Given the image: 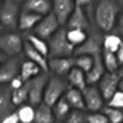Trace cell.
I'll list each match as a JSON object with an SVG mask.
<instances>
[{
  "mask_svg": "<svg viewBox=\"0 0 123 123\" xmlns=\"http://www.w3.org/2000/svg\"><path fill=\"white\" fill-rule=\"evenodd\" d=\"M120 8L115 0H99L98 2L94 18L98 28L105 33H109L117 24Z\"/></svg>",
  "mask_w": 123,
  "mask_h": 123,
  "instance_id": "cell-1",
  "label": "cell"
},
{
  "mask_svg": "<svg viewBox=\"0 0 123 123\" xmlns=\"http://www.w3.org/2000/svg\"><path fill=\"white\" fill-rule=\"evenodd\" d=\"M49 55L48 58L72 57L75 54V46L70 43L67 38V30L60 28L48 39Z\"/></svg>",
  "mask_w": 123,
  "mask_h": 123,
  "instance_id": "cell-2",
  "label": "cell"
},
{
  "mask_svg": "<svg viewBox=\"0 0 123 123\" xmlns=\"http://www.w3.org/2000/svg\"><path fill=\"white\" fill-rule=\"evenodd\" d=\"M69 88L70 85L67 79L65 80L64 77L52 74L50 77H48L45 86L43 102L50 106H53L61 98L65 96Z\"/></svg>",
  "mask_w": 123,
  "mask_h": 123,
  "instance_id": "cell-3",
  "label": "cell"
},
{
  "mask_svg": "<svg viewBox=\"0 0 123 123\" xmlns=\"http://www.w3.org/2000/svg\"><path fill=\"white\" fill-rule=\"evenodd\" d=\"M25 40L18 33H7L0 37V50L8 57L18 56L24 50Z\"/></svg>",
  "mask_w": 123,
  "mask_h": 123,
  "instance_id": "cell-4",
  "label": "cell"
},
{
  "mask_svg": "<svg viewBox=\"0 0 123 123\" xmlns=\"http://www.w3.org/2000/svg\"><path fill=\"white\" fill-rule=\"evenodd\" d=\"M20 15L19 5L16 0H3L0 9V22L2 26L8 29L18 28Z\"/></svg>",
  "mask_w": 123,
  "mask_h": 123,
  "instance_id": "cell-5",
  "label": "cell"
},
{
  "mask_svg": "<svg viewBox=\"0 0 123 123\" xmlns=\"http://www.w3.org/2000/svg\"><path fill=\"white\" fill-rule=\"evenodd\" d=\"M47 73L40 74L29 81V104L37 107L43 102L44 90L48 80Z\"/></svg>",
  "mask_w": 123,
  "mask_h": 123,
  "instance_id": "cell-6",
  "label": "cell"
},
{
  "mask_svg": "<svg viewBox=\"0 0 123 123\" xmlns=\"http://www.w3.org/2000/svg\"><path fill=\"white\" fill-rule=\"evenodd\" d=\"M102 50H104V37L95 33L89 35L85 42L75 48L74 56L83 54L96 56L101 54Z\"/></svg>",
  "mask_w": 123,
  "mask_h": 123,
  "instance_id": "cell-7",
  "label": "cell"
},
{
  "mask_svg": "<svg viewBox=\"0 0 123 123\" xmlns=\"http://www.w3.org/2000/svg\"><path fill=\"white\" fill-rule=\"evenodd\" d=\"M61 24L59 23L56 16L50 12L49 14L43 16L37 27L33 30L34 34L43 39H49L57 31L60 29Z\"/></svg>",
  "mask_w": 123,
  "mask_h": 123,
  "instance_id": "cell-8",
  "label": "cell"
},
{
  "mask_svg": "<svg viewBox=\"0 0 123 123\" xmlns=\"http://www.w3.org/2000/svg\"><path fill=\"white\" fill-rule=\"evenodd\" d=\"M86 109L90 112L101 111L106 101L97 85H88L83 90Z\"/></svg>",
  "mask_w": 123,
  "mask_h": 123,
  "instance_id": "cell-9",
  "label": "cell"
},
{
  "mask_svg": "<svg viewBox=\"0 0 123 123\" xmlns=\"http://www.w3.org/2000/svg\"><path fill=\"white\" fill-rule=\"evenodd\" d=\"M23 61L19 55L9 57L0 67V83L1 85H7L14 78L20 75Z\"/></svg>",
  "mask_w": 123,
  "mask_h": 123,
  "instance_id": "cell-10",
  "label": "cell"
},
{
  "mask_svg": "<svg viewBox=\"0 0 123 123\" xmlns=\"http://www.w3.org/2000/svg\"><path fill=\"white\" fill-rule=\"evenodd\" d=\"M119 72H106L98 83V87L105 99L107 101L119 90Z\"/></svg>",
  "mask_w": 123,
  "mask_h": 123,
  "instance_id": "cell-11",
  "label": "cell"
},
{
  "mask_svg": "<svg viewBox=\"0 0 123 123\" xmlns=\"http://www.w3.org/2000/svg\"><path fill=\"white\" fill-rule=\"evenodd\" d=\"M74 0H52V13L56 16L61 26H64L76 8Z\"/></svg>",
  "mask_w": 123,
  "mask_h": 123,
  "instance_id": "cell-12",
  "label": "cell"
},
{
  "mask_svg": "<svg viewBox=\"0 0 123 123\" xmlns=\"http://www.w3.org/2000/svg\"><path fill=\"white\" fill-rule=\"evenodd\" d=\"M48 67L52 74L61 77H67L72 68L75 67V56L49 58Z\"/></svg>",
  "mask_w": 123,
  "mask_h": 123,
  "instance_id": "cell-13",
  "label": "cell"
},
{
  "mask_svg": "<svg viewBox=\"0 0 123 123\" xmlns=\"http://www.w3.org/2000/svg\"><path fill=\"white\" fill-rule=\"evenodd\" d=\"M66 26L67 29H81L88 32V30H90L91 28V23L83 7L76 6L73 13L71 14L70 18L68 19Z\"/></svg>",
  "mask_w": 123,
  "mask_h": 123,
  "instance_id": "cell-14",
  "label": "cell"
},
{
  "mask_svg": "<svg viewBox=\"0 0 123 123\" xmlns=\"http://www.w3.org/2000/svg\"><path fill=\"white\" fill-rule=\"evenodd\" d=\"M16 105L12 98V88L6 85H1L0 90V118L15 111Z\"/></svg>",
  "mask_w": 123,
  "mask_h": 123,
  "instance_id": "cell-15",
  "label": "cell"
},
{
  "mask_svg": "<svg viewBox=\"0 0 123 123\" xmlns=\"http://www.w3.org/2000/svg\"><path fill=\"white\" fill-rule=\"evenodd\" d=\"M24 54L26 57L33 61V62L37 63L42 70L43 71V73H48L49 67H48V58L45 57L43 53H40L38 50H37L33 45H31L27 40L25 39V44H24Z\"/></svg>",
  "mask_w": 123,
  "mask_h": 123,
  "instance_id": "cell-16",
  "label": "cell"
},
{
  "mask_svg": "<svg viewBox=\"0 0 123 123\" xmlns=\"http://www.w3.org/2000/svg\"><path fill=\"white\" fill-rule=\"evenodd\" d=\"M23 11L45 16L52 12V0H26Z\"/></svg>",
  "mask_w": 123,
  "mask_h": 123,
  "instance_id": "cell-17",
  "label": "cell"
},
{
  "mask_svg": "<svg viewBox=\"0 0 123 123\" xmlns=\"http://www.w3.org/2000/svg\"><path fill=\"white\" fill-rule=\"evenodd\" d=\"M106 72L107 71L104 64V61H102L101 54L96 55L93 67H92V69L86 74L88 85H97Z\"/></svg>",
  "mask_w": 123,
  "mask_h": 123,
  "instance_id": "cell-18",
  "label": "cell"
},
{
  "mask_svg": "<svg viewBox=\"0 0 123 123\" xmlns=\"http://www.w3.org/2000/svg\"><path fill=\"white\" fill-rule=\"evenodd\" d=\"M43 17V16L33 13V12L23 11L19 18L18 28H19V30L24 31V32L34 30L37 27V25L39 23V21L42 20Z\"/></svg>",
  "mask_w": 123,
  "mask_h": 123,
  "instance_id": "cell-19",
  "label": "cell"
},
{
  "mask_svg": "<svg viewBox=\"0 0 123 123\" xmlns=\"http://www.w3.org/2000/svg\"><path fill=\"white\" fill-rule=\"evenodd\" d=\"M67 81L71 88L79 89L81 91H83L88 86L86 73L76 66L73 67L72 70L67 75Z\"/></svg>",
  "mask_w": 123,
  "mask_h": 123,
  "instance_id": "cell-20",
  "label": "cell"
},
{
  "mask_svg": "<svg viewBox=\"0 0 123 123\" xmlns=\"http://www.w3.org/2000/svg\"><path fill=\"white\" fill-rule=\"evenodd\" d=\"M56 118L52 106L42 102L36 107V117L34 123H55Z\"/></svg>",
  "mask_w": 123,
  "mask_h": 123,
  "instance_id": "cell-21",
  "label": "cell"
},
{
  "mask_svg": "<svg viewBox=\"0 0 123 123\" xmlns=\"http://www.w3.org/2000/svg\"><path fill=\"white\" fill-rule=\"evenodd\" d=\"M65 98L69 102L72 109H81L86 110V104L84 99L83 91L75 88H69L65 94Z\"/></svg>",
  "mask_w": 123,
  "mask_h": 123,
  "instance_id": "cell-22",
  "label": "cell"
},
{
  "mask_svg": "<svg viewBox=\"0 0 123 123\" xmlns=\"http://www.w3.org/2000/svg\"><path fill=\"white\" fill-rule=\"evenodd\" d=\"M40 72H43L37 63L33 62L31 60H25L22 63L21 67V72H20V76L25 82H29L35 77L40 75Z\"/></svg>",
  "mask_w": 123,
  "mask_h": 123,
  "instance_id": "cell-23",
  "label": "cell"
},
{
  "mask_svg": "<svg viewBox=\"0 0 123 123\" xmlns=\"http://www.w3.org/2000/svg\"><path fill=\"white\" fill-rule=\"evenodd\" d=\"M52 108H53V112H54L56 121H58V122L65 121L67 116L71 112V109H72V107L69 105V102L66 100L65 97L61 98L52 106Z\"/></svg>",
  "mask_w": 123,
  "mask_h": 123,
  "instance_id": "cell-24",
  "label": "cell"
},
{
  "mask_svg": "<svg viewBox=\"0 0 123 123\" xmlns=\"http://www.w3.org/2000/svg\"><path fill=\"white\" fill-rule=\"evenodd\" d=\"M26 40L31 45H33L37 50H38L40 53H43L45 57L48 58L49 46H48V43L45 42V39H43L42 37H37L34 33H28L26 35Z\"/></svg>",
  "mask_w": 123,
  "mask_h": 123,
  "instance_id": "cell-25",
  "label": "cell"
},
{
  "mask_svg": "<svg viewBox=\"0 0 123 123\" xmlns=\"http://www.w3.org/2000/svg\"><path fill=\"white\" fill-rule=\"evenodd\" d=\"M123 44V37L119 34L107 33L104 37V49L115 53Z\"/></svg>",
  "mask_w": 123,
  "mask_h": 123,
  "instance_id": "cell-26",
  "label": "cell"
},
{
  "mask_svg": "<svg viewBox=\"0 0 123 123\" xmlns=\"http://www.w3.org/2000/svg\"><path fill=\"white\" fill-rule=\"evenodd\" d=\"M101 57L107 72H119L121 66L118 62V59L115 53L104 49L101 53Z\"/></svg>",
  "mask_w": 123,
  "mask_h": 123,
  "instance_id": "cell-27",
  "label": "cell"
},
{
  "mask_svg": "<svg viewBox=\"0 0 123 123\" xmlns=\"http://www.w3.org/2000/svg\"><path fill=\"white\" fill-rule=\"evenodd\" d=\"M16 111L21 123H34L36 117V107L32 105H22Z\"/></svg>",
  "mask_w": 123,
  "mask_h": 123,
  "instance_id": "cell-28",
  "label": "cell"
},
{
  "mask_svg": "<svg viewBox=\"0 0 123 123\" xmlns=\"http://www.w3.org/2000/svg\"><path fill=\"white\" fill-rule=\"evenodd\" d=\"M88 36L89 34L87 31L81 29H67V38L70 43L75 46V48L83 43L87 39Z\"/></svg>",
  "mask_w": 123,
  "mask_h": 123,
  "instance_id": "cell-29",
  "label": "cell"
},
{
  "mask_svg": "<svg viewBox=\"0 0 123 123\" xmlns=\"http://www.w3.org/2000/svg\"><path fill=\"white\" fill-rule=\"evenodd\" d=\"M12 98L16 106L25 105L29 101V82H26L21 88L12 90Z\"/></svg>",
  "mask_w": 123,
  "mask_h": 123,
  "instance_id": "cell-30",
  "label": "cell"
},
{
  "mask_svg": "<svg viewBox=\"0 0 123 123\" xmlns=\"http://www.w3.org/2000/svg\"><path fill=\"white\" fill-rule=\"evenodd\" d=\"M101 111L106 115L109 123H123V109L115 108L106 105Z\"/></svg>",
  "mask_w": 123,
  "mask_h": 123,
  "instance_id": "cell-31",
  "label": "cell"
},
{
  "mask_svg": "<svg viewBox=\"0 0 123 123\" xmlns=\"http://www.w3.org/2000/svg\"><path fill=\"white\" fill-rule=\"evenodd\" d=\"M95 62V56L91 55H77L75 56V66L83 70L87 74L89 71L92 69Z\"/></svg>",
  "mask_w": 123,
  "mask_h": 123,
  "instance_id": "cell-32",
  "label": "cell"
},
{
  "mask_svg": "<svg viewBox=\"0 0 123 123\" xmlns=\"http://www.w3.org/2000/svg\"><path fill=\"white\" fill-rule=\"evenodd\" d=\"M88 115L86 110L72 109L69 115L67 116L65 123H86L88 122Z\"/></svg>",
  "mask_w": 123,
  "mask_h": 123,
  "instance_id": "cell-33",
  "label": "cell"
},
{
  "mask_svg": "<svg viewBox=\"0 0 123 123\" xmlns=\"http://www.w3.org/2000/svg\"><path fill=\"white\" fill-rule=\"evenodd\" d=\"M106 105L115 108L123 109V91L118 90L116 93L112 96L107 101Z\"/></svg>",
  "mask_w": 123,
  "mask_h": 123,
  "instance_id": "cell-34",
  "label": "cell"
},
{
  "mask_svg": "<svg viewBox=\"0 0 123 123\" xmlns=\"http://www.w3.org/2000/svg\"><path fill=\"white\" fill-rule=\"evenodd\" d=\"M88 122L90 123H109V120L102 111H97V112H90L88 115Z\"/></svg>",
  "mask_w": 123,
  "mask_h": 123,
  "instance_id": "cell-35",
  "label": "cell"
},
{
  "mask_svg": "<svg viewBox=\"0 0 123 123\" xmlns=\"http://www.w3.org/2000/svg\"><path fill=\"white\" fill-rule=\"evenodd\" d=\"M0 123H21V121H20L17 111H14L12 113H10V114L4 116L3 118H1Z\"/></svg>",
  "mask_w": 123,
  "mask_h": 123,
  "instance_id": "cell-36",
  "label": "cell"
},
{
  "mask_svg": "<svg viewBox=\"0 0 123 123\" xmlns=\"http://www.w3.org/2000/svg\"><path fill=\"white\" fill-rule=\"evenodd\" d=\"M25 83H26V82L22 79L21 76L19 75V76H17L16 78H14L11 82H10L9 85H10V87L12 88V90H16V89H19V88L23 87Z\"/></svg>",
  "mask_w": 123,
  "mask_h": 123,
  "instance_id": "cell-37",
  "label": "cell"
},
{
  "mask_svg": "<svg viewBox=\"0 0 123 123\" xmlns=\"http://www.w3.org/2000/svg\"><path fill=\"white\" fill-rule=\"evenodd\" d=\"M116 30H117V34L123 37V12L119 15L118 21L116 24Z\"/></svg>",
  "mask_w": 123,
  "mask_h": 123,
  "instance_id": "cell-38",
  "label": "cell"
},
{
  "mask_svg": "<svg viewBox=\"0 0 123 123\" xmlns=\"http://www.w3.org/2000/svg\"><path fill=\"white\" fill-rule=\"evenodd\" d=\"M115 54H116V57L118 59V62H119L120 66L122 67L123 66V44L120 46V48L115 52Z\"/></svg>",
  "mask_w": 123,
  "mask_h": 123,
  "instance_id": "cell-39",
  "label": "cell"
},
{
  "mask_svg": "<svg viewBox=\"0 0 123 123\" xmlns=\"http://www.w3.org/2000/svg\"><path fill=\"white\" fill-rule=\"evenodd\" d=\"M74 1H75V3H76L77 6L84 7V6L89 5L92 2V0H74Z\"/></svg>",
  "mask_w": 123,
  "mask_h": 123,
  "instance_id": "cell-40",
  "label": "cell"
},
{
  "mask_svg": "<svg viewBox=\"0 0 123 123\" xmlns=\"http://www.w3.org/2000/svg\"><path fill=\"white\" fill-rule=\"evenodd\" d=\"M119 90L120 91H123V75L121 76L120 81H119Z\"/></svg>",
  "mask_w": 123,
  "mask_h": 123,
  "instance_id": "cell-41",
  "label": "cell"
},
{
  "mask_svg": "<svg viewBox=\"0 0 123 123\" xmlns=\"http://www.w3.org/2000/svg\"><path fill=\"white\" fill-rule=\"evenodd\" d=\"M119 74H120V76H122L123 75V66L120 68V70H119Z\"/></svg>",
  "mask_w": 123,
  "mask_h": 123,
  "instance_id": "cell-42",
  "label": "cell"
},
{
  "mask_svg": "<svg viewBox=\"0 0 123 123\" xmlns=\"http://www.w3.org/2000/svg\"><path fill=\"white\" fill-rule=\"evenodd\" d=\"M86 123H90V122H86Z\"/></svg>",
  "mask_w": 123,
  "mask_h": 123,
  "instance_id": "cell-43",
  "label": "cell"
},
{
  "mask_svg": "<svg viewBox=\"0 0 123 123\" xmlns=\"http://www.w3.org/2000/svg\"><path fill=\"white\" fill-rule=\"evenodd\" d=\"M122 3H123V0H122Z\"/></svg>",
  "mask_w": 123,
  "mask_h": 123,
  "instance_id": "cell-44",
  "label": "cell"
},
{
  "mask_svg": "<svg viewBox=\"0 0 123 123\" xmlns=\"http://www.w3.org/2000/svg\"><path fill=\"white\" fill-rule=\"evenodd\" d=\"M58 123H61V122H58Z\"/></svg>",
  "mask_w": 123,
  "mask_h": 123,
  "instance_id": "cell-45",
  "label": "cell"
}]
</instances>
